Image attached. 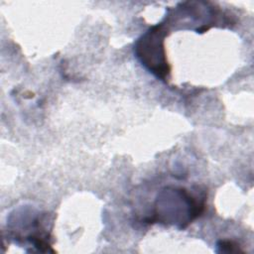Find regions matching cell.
Returning <instances> with one entry per match:
<instances>
[{"label":"cell","instance_id":"1","mask_svg":"<svg viewBox=\"0 0 254 254\" xmlns=\"http://www.w3.org/2000/svg\"><path fill=\"white\" fill-rule=\"evenodd\" d=\"M162 25L151 28L136 43L135 53L141 63L156 76L165 79L170 69L168 67L163 45Z\"/></svg>","mask_w":254,"mask_h":254},{"label":"cell","instance_id":"2","mask_svg":"<svg viewBox=\"0 0 254 254\" xmlns=\"http://www.w3.org/2000/svg\"><path fill=\"white\" fill-rule=\"evenodd\" d=\"M217 247L220 248L219 251H222V252H237V251L239 252V251H241L239 249V247L231 241H220L217 243Z\"/></svg>","mask_w":254,"mask_h":254}]
</instances>
